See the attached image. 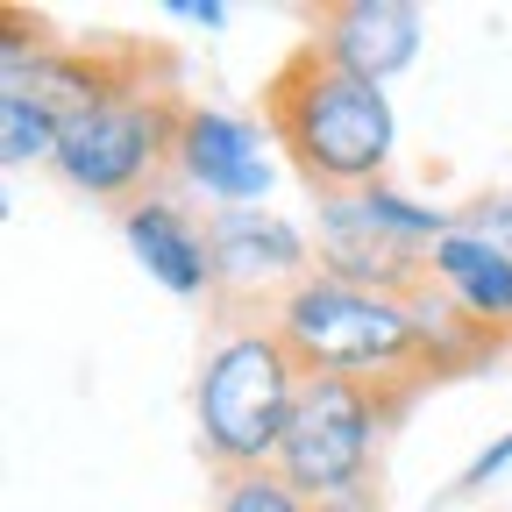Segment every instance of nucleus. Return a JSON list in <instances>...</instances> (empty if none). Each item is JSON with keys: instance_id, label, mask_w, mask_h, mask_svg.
<instances>
[{"instance_id": "obj_13", "label": "nucleus", "mask_w": 512, "mask_h": 512, "mask_svg": "<svg viewBox=\"0 0 512 512\" xmlns=\"http://www.w3.org/2000/svg\"><path fill=\"white\" fill-rule=\"evenodd\" d=\"M214 512H320V505L299 498L278 470H235V477H214Z\"/></svg>"}, {"instance_id": "obj_14", "label": "nucleus", "mask_w": 512, "mask_h": 512, "mask_svg": "<svg viewBox=\"0 0 512 512\" xmlns=\"http://www.w3.org/2000/svg\"><path fill=\"white\" fill-rule=\"evenodd\" d=\"M498 470H512V434H498V441L484 448V456H477V463L463 470V484H456V491H484V484H491Z\"/></svg>"}, {"instance_id": "obj_16", "label": "nucleus", "mask_w": 512, "mask_h": 512, "mask_svg": "<svg viewBox=\"0 0 512 512\" xmlns=\"http://www.w3.org/2000/svg\"><path fill=\"white\" fill-rule=\"evenodd\" d=\"M164 15H178V22H207V29H214L228 8H221V0H164Z\"/></svg>"}, {"instance_id": "obj_12", "label": "nucleus", "mask_w": 512, "mask_h": 512, "mask_svg": "<svg viewBox=\"0 0 512 512\" xmlns=\"http://www.w3.org/2000/svg\"><path fill=\"white\" fill-rule=\"evenodd\" d=\"M57 136H64V114L22 86L0 93V150H8V164H57Z\"/></svg>"}, {"instance_id": "obj_10", "label": "nucleus", "mask_w": 512, "mask_h": 512, "mask_svg": "<svg viewBox=\"0 0 512 512\" xmlns=\"http://www.w3.org/2000/svg\"><path fill=\"white\" fill-rule=\"evenodd\" d=\"M427 271H434L448 313H456L463 328H477L491 349L512 335V249H498L470 228H448L427 249Z\"/></svg>"}, {"instance_id": "obj_1", "label": "nucleus", "mask_w": 512, "mask_h": 512, "mask_svg": "<svg viewBox=\"0 0 512 512\" xmlns=\"http://www.w3.org/2000/svg\"><path fill=\"white\" fill-rule=\"evenodd\" d=\"M271 320L292 342V356L306 363V377H349L406 406L434 377L491 356V342L448 313L441 285H434V299H392V292H363V285L313 271L306 285H292L278 299Z\"/></svg>"}, {"instance_id": "obj_6", "label": "nucleus", "mask_w": 512, "mask_h": 512, "mask_svg": "<svg viewBox=\"0 0 512 512\" xmlns=\"http://www.w3.org/2000/svg\"><path fill=\"white\" fill-rule=\"evenodd\" d=\"M207 249H214L221 320H256V313L271 320L278 299L320 271L313 242L271 207H214L207 214Z\"/></svg>"}, {"instance_id": "obj_4", "label": "nucleus", "mask_w": 512, "mask_h": 512, "mask_svg": "<svg viewBox=\"0 0 512 512\" xmlns=\"http://www.w3.org/2000/svg\"><path fill=\"white\" fill-rule=\"evenodd\" d=\"M192 100H178L171 79H150V64H136L121 86L86 100L79 114H64L57 136V178L86 192V200L128 214L157 200L178 164V121Z\"/></svg>"}, {"instance_id": "obj_3", "label": "nucleus", "mask_w": 512, "mask_h": 512, "mask_svg": "<svg viewBox=\"0 0 512 512\" xmlns=\"http://www.w3.org/2000/svg\"><path fill=\"white\" fill-rule=\"evenodd\" d=\"M306 392V363L278 335V320H221V335L200 356V384H192V420H200V448L214 477L235 470H271L285 427Z\"/></svg>"}, {"instance_id": "obj_5", "label": "nucleus", "mask_w": 512, "mask_h": 512, "mask_svg": "<svg viewBox=\"0 0 512 512\" xmlns=\"http://www.w3.org/2000/svg\"><path fill=\"white\" fill-rule=\"evenodd\" d=\"M392 413H406V399L349 384V377H306L299 413L285 427V448H278L271 470L313 505H328L356 484H377L370 463H377V441L392 427Z\"/></svg>"}, {"instance_id": "obj_2", "label": "nucleus", "mask_w": 512, "mask_h": 512, "mask_svg": "<svg viewBox=\"0 0 512 512\" xmlns=\"http://www.w3.org/2000/svg\"><path fill=\"white\" fill-rule=\"evenodd\" d=\"M264 128L285 150V164L313 185V200H349V192L384 185V164H392V143H399L384 86L342 72L306 36L264 79Z\"/></svg>"}, {"instance_id": "obj_11", "label": "nucleus", "mask_w": 512, "mask_h": 512, "mask_svg": "<svg viewBox=\"0 0 512 512\" xmlns=\"http://www.w3.org/2000/svg\"><path fill=\"white\" fill-rule=\"evenodd\" d=\"M121 235L136 249V264L171 292V299H214V249H207V214L178 207L171 192L128 207L121 214Z\"/></svg>"}, {"instance_id": "obj_15", "label": "nucleus", "mask_w": 512, "mask_h": 512, "mask_svg": "<svg viewBox=\"0 0 512 512\" xmlns=\"http://www.w3.org/2000/svg\"><path fill=\"white\" fill-rule=\"evenodd\" d=\"M320 512H384V491L377 484H356V491H342V498H328Z\"/></svg>"}, {"instance_id": "obj_7", "label": "nucleus", "mask_w": 512, "mask_h": 512, "mask_svg": "<svg viewBox=\"0 0 512 512\" xmlns=\"http://www.w3.org/2000/svg\"><path fill=\"white\" fill-rule=\"evenodd\" d=\"M171 185H192L207 200V214L214 207H264V192H271L264 128L242 114H221V107H185Z\"/></svg>"}, {"instance_id": "obj_9", "label": "nucleus", "mask_w": 512, "mask_h": 512, "mask_svg": "<svg viewBox=\"0 0 512 512\" xmlns=\"http://www.w3.org/2000/svg\"><path fill=\"white\" fill-rule=\"evenodd\" d=\"M313 207H320L313 256H320V271H328V278L363 285V292H392V299H434L427 249L392 242L384 228H370V221L356 214V200H313Z\"/></svg>"}, {"instance_id": "obj_8", "label": "nucleus", "mask_w": 512, "mask_h": 512, "mask_svg": "<svg viewBox=\"0 0 512 512\" xmlns=\"http://www.w3.org/2000/svg\"><path fill=\"white\" fill-rule=\"evenodd\" d=\"M420 36H427V15L413 0H320V8H306V43H320L342 72L370 86L399 79L420 57Z\"/></svg>"}]
</instances>
